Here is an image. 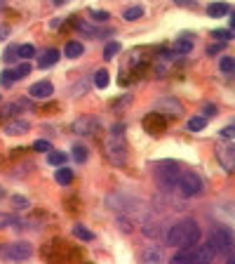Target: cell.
<instances>
[{
    "mask_svg": "<svg viewBox=\"0 0 235 264\" xmlns=\"http://www.w3.org/2000/svg\"><path fill=\"white\" fill-rule=\"evenodd\" d=\"M200 236H202V229L195 219H181L179 224L169 227L165 241L172 248H195L200 243Z\"/></svg>",
    "mask_w": 235,
    "mask_h": 264,
    "instance_id": "6da1fadb",
    "label": "cell"
},
{
    "mask_svg": "<svg viewBox=\"0 0 235 264\" xmlns=\"http://www.w3.org/2000/svg\"><path fill=\"white\" fill-rule=\"evenodd\" d=\"M104 151H106V158L113 165H125V161H127V142H125V128L122 125H115L108 132L106 142H104Z\"/></svg>",
    "mask_w": 235,
    "mask_h": 264,
    "instance_id": "7a4b0ae2",
    "label": "cell"
},
{
    "mask_svg": "<svg viewBox=\"0 0 235 264\" xmlns=\"http://www.w3.org/2000/svg\"><path fill=\"white\" fill-rule=\"evenodd\" d=\"M176 186H179V191H181L186 198L200 196L202 189H205V184H202L200 175H198V172H191V170L179 175V182H176Z\"/></svg>",
    "mask_w": 235,
    "mask_h": 264,
    "instance_id": "3957f363",
    "label": "cell"
},
{
    "mask_svg": "<svg viewBox=\"0 0 235 264\" xmlns=\"http://www.w3.org/2000/svg\"><path fill=\"white\" fill-rule=\"evenodd\" d=\"M209 248L214 252H228L233 250V234H230V229H223V227H216V229H212V234H209Z\"/></svg>",
    "mask_w": 235,
    "mask_h": 264,
    "instance_id": "277c9868",
    "label": "cell"
},
{
    "mask_svg": "<svg viewBox=\"0 0 235 264\" xmlns=\"http://www.w3.org/2000/svg\"><path fill=\"white\" fill-rule=\"evenodd\" d=\"M33 255V245L31 243H7V245H0V257L5 259H12V262H24Z\"/></svg>",
    "mask_w": 235,
    "mask_h": 264,
    "instance_id": "5b68a950",
    "label": "cell"
},
{
    "mask_svg": "<svg viewBox=\"0 0 235 264\" xmlns=\"http://www.w3.org/2000/svg\"><path fill=\"white\" fill-rule=\"evenodd\" d=\"M179 165L172 161H165L158 165V182H160L162 189H174L176 182H179Z\"/></svg>",
    "mask_w": 235,
    "mask_h": 264,
    "instance_id": "8992f818",
    "label": "cell"
},
{
    "mask_svg": "<svg viewBox=\"0 0 235 264\" xmlns=\"http://www.w3.org/2000/svg\"><path fill=\"white\" fill-rule=\"evenodd\" d=\"M99 130V121L94 116H80L78 121L73 123V132L75 135H82V137H89Z\"/></svg>",
    "mask_w": 235,
    "mask_h": 264,
    "instance_id": "52a82bcc",
    "label": "cell"
},
{
    "mask_svg": "<svg viewBox=\"0 0 235 264\" xmlns=\"http://www.w3.org/2000/svg\"><path fill=\"white\" fill-rule=\"evenodd\" d=\"M165 128H167V118L160 114H148L146 118H144V130L146 132H151V135H162L165 132Z\"/></svg>",
    "mask_w": 235,
    "mask_h": 264,
    "instance_id": "ba28073f",
    "label": "cell"
},
{
    "mask_svg": "<svg viewBox=\"0 0 235 264\" xmlns=\"http://www.w3.org/2000/svg\"><path fill=\"white\" fill-rule=\"evenodd\" d=\"M54 88L50 81H40V83H33L31 90H28V95L33 97V99H47V97H52Z\"/></svg>",
    "mask_w": 235,
    "mask_h": 264,
    "instance_id": "9c48e42d",
    "label": "cell"
},
{
    "mask_svg": "<svg viewBox=\"0 0 235 264\" xmlns=\"http://www.w3.org/2000/svg\"><path fill=\"white\" fill-rule=\"evenodd\" d=\"M216 252L209 245H195L193 248V264H212Z\"/></svg>",
    "mask_w": 235,
    "mask_h": 264,
    "instance_id": "30bf717a",
    "label": "cell"
},
{
    "mask_svg": "<svg viewBox=\"0 0 235 264\" xmlns=\"http://www.w3.org/2000/svg\"><path fill=\"white\" fill-rule=\"evenodd\" d=\"M141 264H162V248H158V245L144 248V252H141Z\"/></svg>",
    "mask_w": 235,
    "mask_h": 264,
    "instance_id": "8fae6325",
    "label": "cell"
},
{
    "mask_svg": "<svg viewBox=\"0 0 235 264\" xmlns=\"http://www.w3.org/2000/svg\"><path fill=\"white\" fill-rule=\"evenodd\" d=\"M59 57H61L59 50H45V52L40 54V59H38V66H40V68H50V66H54V64L59 61Z\"/></svg>",
    "mask_w": 235,
    "mask_h": 264,
    "instance_id": "7c38bea8",
    "label": "cell"
},
{
    "mask_svg": "<svg viewBox=\"0 0 235 264\" xmlns=\"http://www.w3.org/2000/svg\"><path fill=\"white\" fill-rule=\"evenodd\" d=\"M193 50V41H186V38H179V41H174L172 45H169V54H188Z\"/></svg>",
    "mask_w": 235,
    "mask_h": 264,
    "instance_id": "4fadbf2b",
    "label": "cell"
},
{
    "mask_svg": "<svg viewBox=\"0 0 235 264\" xmlns=\"http://www.w3.org/2000/svg\"><path fill=\"white\" fill-rule=\"evenodd\" d=\"M216 154H219V163L226 168V172H233V146H228V149L219 146Z\"/></svg>",
    "mask_w": 235,
    "mask_h": 264,
    "instance_id": "5bb4252c",
    "label": "cell"
},
{
    "mask_svg": "<svg viewBox=\"0 0 235 264\" xmlns=\"http://www.w3.org/2000/svg\"><path fill=\"white\" fill-rule=\"evenodd\" d=\"M28 128H31V125H28V121H19V118H17V121L7 123V125H5V132L14 137V135H24V132H28Z\"/></svg>",
    "mask_w": 235,
    "mask_h": 264,
    "instance_id": "9a60e30c",
    "label": "cell"
},
{
    "mask_svg": "<svg viewBox=\"0 0 235 264\" xmlns=\"http://www.w3.org/2000/svg\"><path fill=\"white\" fill-rule=\"evenodd\" d=\"M158 108H167V111H172V114L174 116H181L183 114V106L179 102H176V99H172V97H162L160 102H158Z\"/></svg>",
    "mask_w": 235,
    "mask_h": 264,
    "instance_id": "2e32d148",
    "label": "cell"
},
{
    "mask_svg": "<svg viewBox=\"0 0 235 264\" xmlns=\"http://www.w3.org/2000/svg\"><path fill=\"white\" fill-rule=\"evenodd\" d=\"M169 264H193V248H181L169 259Z\"/></svg>",
    "mask_w": 235,
    "mask_h": 264,
    "instance_id": "e0dca14e",
    "label": "cell"
},
{
    "mask_svg": "<svg viewBox=\"0 0 235 264\" xmlns=\"http://www.w3.org/2000/svg\"><path fill=\"white\" fill-rule=\"evenodd\" d=\"M82 52H85V45L80 41H68L66 50H64V54H66L68 59H78Z\"/></svg>",
    "mask_w": 235,
    "mask_h": 264,
    "instance_id": "ac0fdd59",
    "label": "cell"
},
{
    "mask_svg": "<svg viewBox=\"0 0 235 264\" xmlns=\"http://www.w3.org/2000/svg\"><path fill=\"white\" fill-rule=\"evenodd\" d=\"M54 179H57V184H61V186H68V184L73 182V170L59 168L57 172H54Z\"/></svg>",
    "mask_w": 235,
    "mask_h": 264,
    "instance_id": "d6986e66",
    "label": "cell"
},
{
    "mask_svg": "<svg viewBox=\"0 0 235 264\" xmlns=\"http://www.w3.org/2000/svg\"><path fill=\"white\" fill-rule=\"evenodd\" d=\"M21 219L17 215H0V229H10V227H21Z\"/></svg>",
    "mask_w": 235,
    "mask_h": 264,
    "instance_id": "ffe728a7",
    "label": "cell"
},
{
    "mask_svg": "<svg viewBox=\"0 0 235 264\" xmlns=\"http://www.w3.org/2000/svg\"><path fill=\"white\" fill-rule=\"evenodd\" d=\"M226 12H230V7L226 3H214V5L207 7V14L209 17H223Z\"/></svg>",
    "mask_w": 235,
    "mask_h": 264,
    "instance_id": "44dd1931",
    "label": "cell"
},
{
    "mask_svg": "<svg viewBox=\"0 0 235 264\" xmlns=\"http://www.w3.org/2000/svg\"><path fill=\"white\" fill-rule=\"evenodd\" d=\"M122 17H125V21H134V19H141V17H144V7H141V5L127 7V10L122 12Z\"/></svg>",
    "mask_w": 235,
    "mask_h": 264,
    "instance_id": "7402d4cb",
    "label": "cell"
},
{
    "mask_svg": "<svg viewBox=\"0 0 235 264\" xmlns=\"http://www.w3.org/2000/svg\"><path fill=\"white\" fill-rule=\"evenodd\" d=\"M205 125H207V118H205V116H195V118H191V121H188L186 130H191V132H200Z\"/></svg>",
    "mask_w": 235,
    "mask_h": 264,
    "instance_id": "603a6c76",
    "label": "cell"
},
{
    "mask_svg": "<svg viewBox=\"0 0 235 264\" xmlns=\"http://www.w3.org/2000/svg\"><path fill=\"white\" fill-rule=\"evenodd\" d=\"M120 50H122V45H120V43H118V41H111V43H108V45H106V48H104V59H108V61H111V59H113V57H115V54L120 52Z\"/></svg>",
    "mask_w": 235,
    "mask_h": 264,
    "instance_id": "cb8c5ba5",
    "label": "cell"
},
{
    "mask_svg": "<svg viewBox=\"0 0 235 264\" xmlns=\"http://www.w3.org/2000/svg\"><path fill=\"white\" fill-rule=\"evenodd\" d=\"M73 236L80 238V241H92L94 234L87 229V227H82V224H75V227H73Z\"/></svg>",
    "mask_w": 235,
    "mask_h": 264,
    "instance_id": "d4e9b609",
    "label": "cell"
},
{
    "mask_svg": "<svg viewBox=\"0 0 235 264\" xmlns=\"http://www.w3.org/2000/svg\"><path fill=\"white\" fill-rule=\"evenodd\" d=\"M108 78H111V76H108V71H104V68H99V71L94 73V85H97V88H99V90L108 88Z\"/></svg>",
    "mask_w": 235,
    "mask_h": 264,
    "instance_id": "484cf974",
    "label": "cell"
},
{
    "mask_svg": "<svg viewBox=\"0 0 235 264\" xmlns=\"http://www.w3.org/2000/svg\"><path fill=\"white\" fill-rule=\"evenodd\" d=\"M87 156H89L87 146H82V144H73V158H75V163H85V161H87Z\"/></svg>",
    "mask_w": 235,
    "mask_h": 264,
    "instance_id": "4316f807",
    "label": "cell"
},
{
    "mask_svg": "<svg viewBox=\"0 0 235 264\" xmlns=\"http://www.w3.org/2000/svg\"><path fill=\"white\" fill-rule=\"evenodd\" d=\"M47 163H50V165H59V168H64V163H66V154H61V151H50Z\"/></svg>",
    "mask_w": 235,
    "mask_h": 264,
    "instance_id": "83f0119b",
    "label": "cell"
},
{
    "mask_svg": "<svg viewBox=\"0 0 235 264\" xmlns=\"http://www.w3.org/2000/svg\"><path fill=\"white\" fill-rule=\"evenodd\" d=\"M219 68H221L223 73H233V68H235V61L230 54H223L221 61H219Z\"/></svg>",
    "mask_w": 235,
    "mask_h": 264,
    "instance_id": "f1b7e54d",
    "label": "cell"
},
{
    "mask_svg": "<svg viewBox=\"0 0 235 264\" xmlns=\"http://www.w3.org/2000/svg\"><path fill=\"white\" fill-rule=\"evenodd\" d=\"M33 54H35L33 45H17V57H19V59H31Z\"/></svg>",
    "mask_w": 235,
    "mask_h": 264,
    "instance_id": "f546056e",
    "label": "cell"
},
{
    "mask_svg": "<svg viewBox=\"0 0 235 264\" xmlns=\"http://www.w3.org/2000/svg\"><path fill=\"white\" fill-rule=\"evenodd\" d=\"M14 81H17V78H14V71H10V68L0 73V83H3V88H12Z\"/></svg>",
    "mask_w": 235,
    "mask_h": 264,
    "instance_id": "4dcf8cb0",
    "label": "cell"
},
{
    "mask_svg": "<svg viewBox=\"0 0 235 264\" xmlns=\"http://www.w3.org/2000/svg\"><path fill=\"white\" fill-rule=\"evenodd\" d=\"M212 35L214 38H221V43H228L233 38V31L230 28H216V31H212Z\"/></svg>",
    "mask_w": 235,
    "mask_h": 264,
    "instance_id": "1f68e13d",
    "label": "cell"
},
{
    "mask_svg": "<svg viewBox=\"0 0 235 264\" xmlns=\"http://www.w3.org/2000/svg\"><path fill=\"white\" fill-rule=\"evenodd\" d=\"M19 57H17V45H10V48L5 50V54H3V61H7V64H12V61H17Z\"/></svg>",
    "mask_w": 235,
    "mask_h": 264,
    "instance_id": "d6a6232c",
    "label": "cell"
},
{
    "mask_svg": "<svg viewBox=\"0 0 235 264\" xmlns=\"http://www.w3.org/2000/svg\"><path fill=\"white\" fill-rule=\"evenodd\" d=\"M33 149L35 151H47V154H50V151H52V144L47 142V139H38V142L33 144Z\"/></svg>",
    "mask_w": 235,
    "mask_h": 264,
    "instance_id": "836d02e7",
    "label": "cell"
},
{
    "mask_svg": "<svg viewBox=\"0 0 235 264\" xmlns=\"http://www.w3.org/2000/svg\"><path fill=\"white\" fill-rule=\"evenodd\" d=\"M28 73H31V66H28V64H21V66L14 68V78H24V76H28Z\"/></svg>",
    "mask_w": 235,
    "mask_h": 264,
    "instance_id": "e575fe53",
    "label": "cell"
},
{
    "mask_svg": "<svg viewBox=\"0 0 235 264\" xmlns=\"http://www.w3.org/2000/svg\"><path fill=\"white\" fill-rule=\"evenodd\" d=\"M233 132H235V125L223 128V130H221V139H223V142H226V139H228V142H233Z\"/></svg>",
    "mask_w": 235,
    "mask_h": 264,
    "instance_id": "d590c367",
    "label": "cell"
},
{
    "mask_svg": "<svg viewBox=\"0 0 235 264\" xmlns=\"http://www.w3.org/2000/svg\"><path fill=\"white\" fill-rule=\"evenodd\" d=\"M92 17H94L97 21H108V19H111V14H108V12H101V10H92Z\"/></svg>",
    "mask_w": 235,
    "mask_h": 264,
    "instance_id": "8d00e7d4",
    "label": "cell"
},
{
    "mask_svg": "<svg viewBox=\"0 0 235 264\" xmlns=\"http://www.w3.org/2000/svg\"><path fill=\"white\" fill-rule=\"evenodd\" d=\"M12 201H14V205H21V208H28V201H26V198H21V196H14Z\"/></svg>",
    "mask_w": 235,
    "mask_h": 264,
    "instance_id": "74e56055",
    "label": "cell"
},
{
    "mask_svg": "<svg viewBox=\"0 0 235 264\" xmlns=\"http://www.w3.org/2000/svg\"><path fill=\"white\" fill-rule=\"evenodd\" d=\"M216 108H214V104H207L205 106V118H212V114H214Z\"/></svg>",
    "mask_w": 235,
    "mask_h": 264,
    "instance_id": "f35d334b",
    "label": "cell"
},
{
    "mask_svg": "<svg viewBox=\"0 0 235 264\" xmlns=\"http://www.w3.org/2000/svg\"><path fill=\"white\" fill-rule=\"evenodd\" d=\"M223 45H226V43H219V45H212V48H209L207 52H209V54H216V52H219V50L223 48Z\"/></svg>",
    "mask_w": 235,
    "mask_h": 264,
    "instance_id": "ab89813d",
    "label": "cell"
},
{
    "mask_svg": "<svg viewBox=\"0 0 235 264\" xmlns=\"http://www.w3.org/2000/svg\"><path fill=\"white\" fill-rule=\"evenodd\" d=\"M52 28H59L61 26V19H52V24H50Z\"/></svg>",
    "mask_w": 235,
    "mask_h": 264,
    "instance_id": "60d3db41",
    "label": "cell"
},
{
    "mask_svg": "<svg viewBox=\"0 0 235 264\" xmlns=\"http://www.w3.org/2000/svg\"><path fill=\"white\" fill-rule=\"evenodd\" d=\"M7 35V28H0V38H5Z\"/></svg>",
    "mask_w": 235,
    "mask_h": 264,
    "instance_id": "b9f144b4",
    "label": "cell"
}]
</instances>
